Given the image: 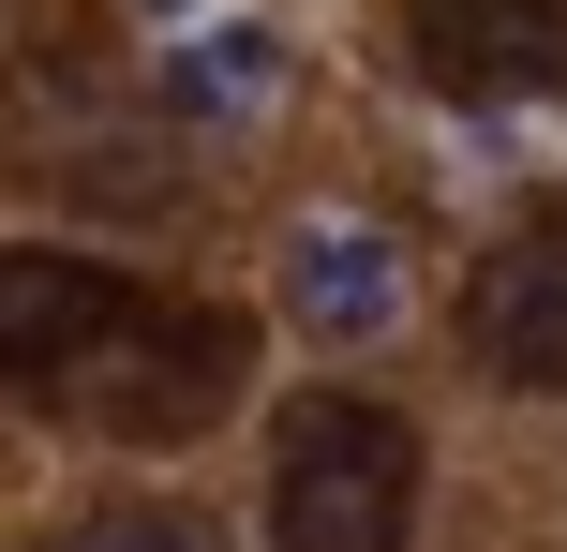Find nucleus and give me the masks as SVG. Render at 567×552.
<instances>
[{
    "label": "nucleus",
    "instance_id": "1",
    "mask_svg": "<svg viewBox=\"0 0 567 552\" xmlns=\"http://www.w3.org/2000/svg\"><path fill=\"white\" fill-rule=\"evenodd\" d=\"M419 523V434L359 388H313L269 434V552H403Z\"/></svg>",
    "mask_w": 567,
    "mask_h": 552
},
{
    "label": "nucleus",
    "instance_id": "2",
    "mask_svg": "<svg viewBox=\"0 0 567 552\" xmlns=\"http://www.w3.org/2000/svg\"><path fill=\"white\" fill-rule=\"evenodd\" d=\"M150 299L120 269H75V254H0V374L16 388H60L75 358H120Z\"/></svg>",
    "mask_w": 567,
    "mask_h": 552
},
{
    "label": "nucleus",
    "instance_id": "3",
    "mask_svg": "<svg viewBox=\"0 0 567 552\" xmlns=\"http://www.w3.org/2000/svg\"><path fill=\"white\" fill-rule=\"evenodd\" d=\"M403 45L449 105H523V90H567V0H419Z\"/></svg>",
    "mask_w": 567,
    "mask_h": 552
},
{
    "label": "nucleus",
    "instance_id": "4",
    "mask_svg": "<svg viewBox=\"0 0 567 552\" xmlns=\"http://www.w3.org/2000/svg\"><path fill=\"white\" fill-rule=\"evenodd\" d=\"M463 344H478V374H508V388H567V225H523V239L478 254Z\"/></svg>",
    "mask_w": 567,
    "mask_h": 552
},
{
    "label": "nucleus",
    "instance_id": "5",
    "mask_svg": "<svg viewBox=\"0 0 567 552\" xmlns=\"http://www.w3.org/2000/svg\"><path fill=\"white\" fill-rule=\"evenodd\" d=\"M135 358H150V374H105V418H120V434H195V418L239 388V329L225 314H165V299H150Z\"/></svg>",
    "mask_w": 567,
    "mask_h": 552
},
{
    "label": "nucleus",
    "instance_id": "6",
    "mask_svg": "<svg viewBox=\"0 0 567 552\" xmlns=\"http://www.w3.org/2000/svg\"><path fill=\"white\" fill-rule=\"evenodd\" d=\"M284 284H299V314L329 329V344H359V329L403 314V269H389V239H373V225H299Z\"/></svg>",
    "mask_w": 567,
    "mask_h": 552
},
{
    "label": "nucleus",
    "instance_id": "7",
    "mask_svg": "<svg viewBox=\"0 0 567 552\" xmlns=\"http://www.w3.org/2000/svg\"><path fill=\"white\" fill-rule=\"evenodd\" d=\"M60 552H225V538H209L195 508H90Z\"/></svg>",
    "mask_w": 567,
    "mask_h": 552
},
{
    "label": "nucleus",
    "instance_id": "8",
    "mask_svg": "<svg viewBox=\"0 0 567 552\" xmlns=\"http://www.w3.org/2000/svg\"><path fill=\"white\" fill-rule=\"evenodd\" d=\"M269 75H284V60L255 45V30H239V45H209V60H195V75H179V90H195V105H255Z\"/></svg>",
    "mask_w": 567,
    "mask_h": 552
}]
</instances>
